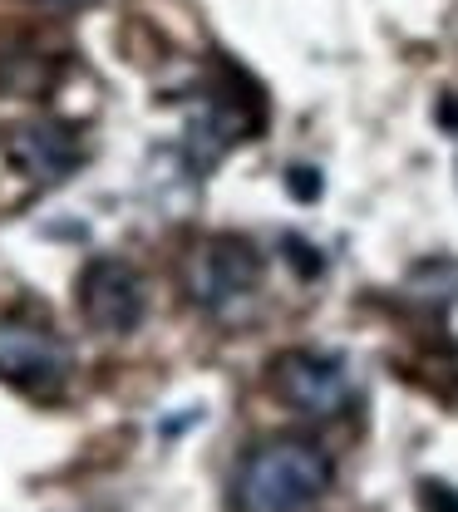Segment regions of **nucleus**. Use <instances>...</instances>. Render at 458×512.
Instances as JSON below:
<instances>
[{
  "label": "nucleus",
  "instance_id": "7ed1b4c3",
  "mask_svg": "<svg viewBox=\"0 0 458 512\" xmlns=\"http://www.w3.org/2000/svg\"><path fill=\"white\" fill-rule=\"evenodd\" d=\"M262 124H266V104L257 94V84L242 79L237 69H222V79L197 99V109L188 114V133H183L188 168L193 173L217 168L237 143H247Z\"/></svg>",
  "mask_w": 458,
  "mask_h": 512
},
{
  "label": "nucleus",
  "instance_id": "423d86ee",
  "mask_svg": "<svg viewBox=\"0 0 458 512\" xmlns=\"http://www.w3.org/2000/svg\"><path fill=\"white\" fill-rule=\"evenodd\" d=\"M74 306L79 320L104 335V340H124L133 335L143 316H148V291H143V276L133 271V261L124 256H89L79 266V281H74Z\"/></svg>",
  "mask_w": 458,
  "mask_h": 512
},
{
  "label": "nucleus",
  "instance_id": "9d476101",
  "mask_svg": "<svg viewBox=\"0 0 458 512\" xmlns=\"http://www.w3.org/2000/svg\"><path fill=\"white\" fill-rule=\"evenodd\" d=\"M45 5H69V0H45Z\"/></svg>",
  "mask_w": 458,
  "mask_h": 512
},
{
  "label": "nucleus",
  "instance_id": "f03ea898",
  "mask_svg": "<svg viewBox=\"0 0 458 512\" xmlns=\"http://www.w3.org/2000/svg\"><path fill=\"white\" fill-rule=\"evenodd\" d=\"M266 276V261L252 237L237 232H212L197 237L183 256V296L193 301L202 316L232 320L242 306L257 301Z\"/></svg>",
  "mask_w": 458,
  "mask_h": 512
},
{
  "label": "nucleus",
  "instance_id": "39448f33",
  "mask_svg": "<svg viewBox=\"0 0 458 512\" xmlns=\"http://www.w3.org/2000/svg\"><path fill=\"white\" fill-rule=\"evenodd\" d=\"M266 384H271V394L286 409H296L306 419H335V414H345L355 404L350 365L335 350H306V345L281 350L266 365Z\"/></svg>",
  "mask_w": 458,
  "mask_h": 512
},
{
  "label": "nucleus",
  "instance_id": "20e7f679",
  "mask_svg": "<svg viewBox=\"0 0 458 512\" xmlns=\"http://www.w3.org/2000/svg\"><path fill=\"white\" fill-rule=\"evenodd\" d=\"M74 380V355L60 330L30 316H0V384L35 399L55 404Z\"/></svg>",
  "mask_w": 458,
  "mask_h": 512
},
{
  "label": "nucleus",
  "instance_id": "1a4fd4ad",
  "mask_svg": "<svg viewBox=\"0 0 458 512\" xmlns=\"http://www.w3.org/2000/svg\"><path fill=\"white\" fill-rule=\"evenodd\" d=\"M291 192H296L301 202L321 197V173H311V168H291Z\"/></svg>",
  "mask_w": 458,
  "mask_h": 512
},
{
  "label": "nucleus",
  "instance_id": "0eeeda50",
  "mask_svg": "<svg viewBox=\"0 0 458 512\" xmlns=\"http://www.w3.org/2000/svg\"><path fill=\"white\" fill-rule=\"evenodd\" d=\"M0 153H5V163L20 178H30L40 188H55V183H65L69 173L84 163V133L74 124H65V119H55V114H40V119L5 128Z\"/></svg>",
  "mask_w": 458,
  "mask_h": 512
},
{
  "label": "nucleus",
  "instance_id": "6e6552de",
  "mask_svg": "<svg viewBox=\"0 0 458 512\" xmlns=\"http://www.w3.org/2000/svg\"><path fill=\"white\" fill-rule=\"evenodd\" d=\"M281 252H291V266L301 276H321V252H311L301 237H281Z\"/></svg>",
  "mask_w": 458,
  "mask_h": 512
},
{
  "label": "nucleus",
  "instance_id": "f257e3e1",
  "mask_svg": "<svg viewBox=\"0 0 458 512\" xmlns=\"http://www.w3.org/2000/svg\"><path fill=\"white\" fill-rule=\"evenodd\" d=\"M335 483L326 444L276 434L242 453L232 473V512H311Z\"/></svg>",
  "mask_w": 458,
  "mask_h": 512
}]
</instances>
